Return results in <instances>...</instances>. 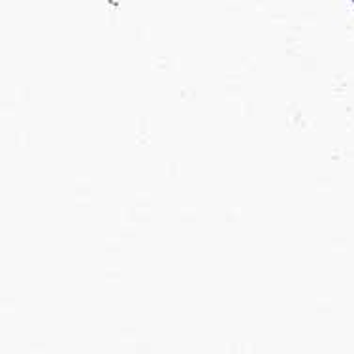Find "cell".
Returning <instances> with one entry per match:
<instances>
[{
  "label": "cell",
  "instance_id": "obj_1",
  "mask_svg": "<svg viewBox=\"0 0 354 354\" xmlns=\"http://www.w3.org/2000/svg\"><path fill=\"white\" fill-rule=\"evenodd\" d=\"M353 2H354V0H353Z\"/></svg>",
  "mask_w": 354,
  "mask_h": 354
}]
</instances>
